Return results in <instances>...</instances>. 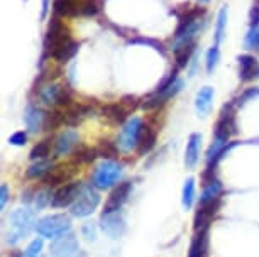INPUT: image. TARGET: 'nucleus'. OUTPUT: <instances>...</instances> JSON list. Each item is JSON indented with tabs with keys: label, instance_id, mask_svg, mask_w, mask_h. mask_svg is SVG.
I'll return each instance as SVG.
<instances>
[{
	"label": "nucleus",
	"instance_id": "nucleus-7",
	"mask_svg": "<svg viewBox=\"0 0 259 257\" xmlns=\"http://www.w3.org/2000/svg\"><path fill=\"white\" fill-rule=\"evenodd\" d=\"M70 37V31L60 21V17H51L50 26H48V34L45 37V58H53V53L58 49V46L63 44Z\"/></svg>",
	"mask_w": 259,
	"mask_h": 257
},
{
	"label": "nucleus",
	"instance_id": "nucleus-26",
	"mask_svg": "<svg viewBox=\"0 0 259 257\" xmlns=\"http://www.w3.org/2000/svg\"><path fill=\"white\" fill-rule=\"evenodd\" d=\"M73 154H75V161L81 164H90L95 161V158H99L97 149L90 147V145H78Z\"/></svg>",
	"mask_w": 259,
	"mask_h": 257
},
{
	"label": "nucleus",
	"instance_id": "nucleus-21",
	"mask_svg": "<svg viewBox=\"0 0 259 257\" xmlns=\"http://www.w3.org/2000/svg\"><path fill=\"white\" fill-rule=\"evenodd\" d=\"M102 114H104V117L109 120L112 124H125L127 117H129V112L125 110V107L120 104V101H117V104H107L104 109H102Z\"/></svg>",
	"mask_w": 259,
	"mask_h": 257
},
{
	"label": "nucleus",
	"instance_id": "nucleus-11",
	"mask_svg": "<svg viewBox=\"0 0 259 257\" xmlns=\"http://www.w3.org/2000/svg\"><path fill=\"white\" fill-rule=\"evenodd\" d=\"M80 190H81V183H66V185H63L60 190H56L53 193L51 207L53 208L71 207L73 203H75Z\"/></svg>",
	"mask_w": 259,
	"mask_h": 257
},
{
	"label": "nucleus",
	"instance_id": "nucleus-24",
	"mask_svg": "<svg viewBox=\"0 0 259 257\" xmlns=\"http://www.w3.org/2000/svg\"><path fill=\"white\" fill-rule=\"evenodd\" d=\"M76 51H78V42L73 41V37H70V39H66L61 46H58V49L53 53V58H55L58 63H66L76 55Z\"/></svg>",
	"mask_w": 259,
	"mask_h": 257
},
{
	"label": "nucleus",
	"instance_id": "nucleus-44",
	"mask_svg": "<svg viewBox=\"0 0 259 257\" xmlns=\"http://www.w3.org/2000/svg\"><path fill=\"white\" fill-rule=\"evenodd\" d=\"M251 26H259V4L251 9Z\"/></svg>",
	"mask_w": 259,
	"mask_h": 257
},
{
	"label": "nucleus",
	"instance_id": "nucleus-18",
	"mask_svg": "<svg viewBox=\"0 0 259 257\" xmlns=\"http://www.w3.org/2000/svg\"><path fill=\"white\" fill-rule=\"evenodd\" d=\"M94 114V107L90 104H78L68 107V110L65 112V124L68 125H76L80 124L83 119L90 117Z\"/></svg>",
	"mask_w": 259,
	"mask_h": 257
},
{
	"label": "nucleus",
	"instance_id": "nucleus-15",
	"mask_svg": "<svg viewBox=\"0 0 259 257\" xmlns=\"http://www.w3.org/2000/svg\"><path fill=\"white\" fill-rule=\"evenodd\" d=\"M46 117H48V114L42 112L39 107L27 105L26 107V112H24V122H26L29 132L37 134L39 130H41L46 125Z\"/></svg>",
	"mask_w": 259,
	"mask_h": 257
},
{
	"label": "nucleus",
	"instance_id": "nucleus-19",
	"mask_svg": "<svg viewBox=\"0 0 259 257\" xmlns=\"http://www.w3.org/2000/svg\"><path fill=\"white\" fill-rule=\"evenodd\" d=\"M213 95H215V91L212 86H203V88L198 90L197 98H195V109H197V114L200 117H207L210 114V110H212Z\"/></svg>",
	"mask_w": 259,
	"mask_h": 257
},
{
	"label": "nucleus",
	"instance_id": "nucleus-43",
	"mask_svg": "<svg viewBox=\"0 0 259 257\" xmlns=\"http://www.w3.org/2000/svg\"><path fill=\"white\" fill-rule=\"evenodd\" d=\"M9 200V188L7 185H2L0 186V207H6V203Z\"/></svg>",
	"mask_w": 259,
	"mask_h": 257
},
{
	"label": "nucleus",
	"instance_id": "nucleus-28",
	"mask_svg": "<svg viewBox=\"0 0 259 257\" xmlns=\"http://www.w3.org/2000/svg\"><path fill=\"white\" fill-rule=\"evenodd\" d=\"M195 201V179L188 178L183 185V193H182V203L185 210H190Z\"/></svg>",
	"mask_w": 259,
	"mask_h": 257
},
{
	"label": "nucleus",
	"instance_id": "nucleus-23",
	"mask_svg": "<svg viewBox=\"0 0 259 257\" xmlns=\"http://www.w3.org/2000/svg\"><path fill=\"white\" fill-rule=\"evenodd\" d=\"M156 137H158V130L153 129L151 125H146V127L143 129V134H141L139 147H138L139 156H144V154H148L151 149L154 147Z\"/></svg>",
	"mask_w": 259,
	"mask_h": 257
},
{
	"label": "nucleus",
	"instance_id": "nucleus-34",
	"mask_svg": "<svg viewBox=\"0 0 259 257\" xmlns=\"http://www.w3.org/2000/svg\"><path fill=\"white\" fill-rule=\"evenodd\" d=\"M195 46H188V47H183V49H180L175 53V56H177V70H182V68H185L190 63V60H192V55L195 53Z\"/></svg>",
	"mask_w": 259,
	"mask_h": 257
},
{
	"label": "nucleus",
	"instance_id": "nucleus-29",
	"mask_svg": "<svg viewBox=\"0 0 259 257\" xmlns=\"http://www.w3.org/2000/svg\"><path fill=\"white\" fill-rule=\"evenodd\" d=\"M51 152V140L45 139L41 142H37L31 151V159L32 161H39V159H48Z\"/></svg>",
	"mask_w": 259,
	"mask_h": 257
},
{
	"label": "nucleus",
	"instance_id": "nucleus-27",
	"mask_svg": "<svg viewBox=\"0 0 259 257\" xmlns=\"http://www.w3.org/2000/svg\"><path fill=\"white\" fill-rule=\"evenodd\" d=\"M227 17L229 11L227 7H222L217 14V24H215V44H221L224 36H226V29H227Z\"/></svg>",
	"mask_w": 259,
	"mask_h": 257
},
{
	"label": "nucleus",
	"instance_id": "nucleus-16",
	"mask_svg": "<svg viewBox=\"0 0 259 257\" xmlns=\"http://www.w3.org/2000/svg\"><path fill=\"white\" fill-rule=\"evenodd\" d=\"M200 151H202V135L193 132L188 137L187 149H185V166L188 169H193L197 166L200 159Z\"/></svg>",
	"mask_w": 259,
	"mask_h": 257
},
{
	"label": "nucleus",
	"instance_id": "nucleus-2",
	"mask_svg": "<svg viewBox=\"0 0 259 257\" xmlns=\"http://www.w3.org/2000/svg\"><path fill=\"white\" fill-rule=\"evenodd\" d=\"M122 176H124V169H122L120 164L107 159V161L99 164L94 171L92 185H94L97 190H109V188H114L115 185H119Z\"/></svg>",
	"mask_w": 259,
	"mask_h": 257
},
{
	"label": "nucleus",
	"instance_id": "nucleus-22",
	"mask_svg": "<svg viewBox=\"0 0 259 257\" xmlns=\"http://www.w3.org/2000/svg\"><path fill=\"white\" fill-rule=\"evenodd\" d=\"M195 239L193 244L190 247V255L188 257H207L208 252V230L202 232H195Z\"/></svg>",
	"mask_w": 259,
	"mask_h": 257
},
{
	"label": "nucleus",
	"instance_id": "nucleus-40",
	"mask_svg": "<svg viewBox=\"0 0 259 257\" xmlns=\"http://www.w3.org/2000/svg\"><path fill=\"white\" fill-rule=\"evenodd\" d=\"M9 142L12 145H24L27 142V134L24 132V130H17V132H14L11 137H9Z\"/></svg>",
	"mask_w": 259,
	"mask_h": 257
},
{
	"label": "nucleus",
	"instance_id": "nucleus-14",
	"mask_svg": "<svg viewBox=\"0 0 259 257\" xmlns=\"http://www.w3.org/2000/svg\"><path fill=\"white\" fill-rule=\"evenodd\" d=\"M219 205H221V200L215 201V203H210V205L198 207V212H197V215H195V232L208 230L215 213L219 210Z\"/></svg>",
	"mask_w": 259,
	"mask_h": 257
},
{
	"label": "nucleus",
	"instance_id": "nucleus-36",
	"mask_svg": "<svg viewBox=\"0 0 259 257\" xmlns=\"http://www.w3.org/2000/svg\"><path fill=\"white\" fill-rule=\"evenodd\" d=\"M257 96H259V88H257V86H252V88L244 90L242 93L239 95L236 100H234V104H236V107H242L244 104H247V101L257 98Z\"/></svg>",
	"mask_w": 259,
	"mask_h": 257
},
{
	"label": "nucleus",
	"instance_id": "nucleus-37",
	"mask_svg": "<svg viewBox=\"0 0 259 257\" xmlns=\"http://www.w3.org/2000/svg\"><path fill=\"white\" fill-rule=\"evenodd\" d=\"M51 198L53 195L48 190H41L36 193V198H34V205H36L37 210H41V208H45L46 205H51Z\"/></svg>",
	"mask_w": 259,
	"mask_h": 257
},
{
	"label": "nucleus",
	"instance_id": "nucleus-10",
	"mask_svg": "<svg viewBox=\"0 0 259 257\" xmlns=\"http://www.w3.org/2000/svg\"><path fill=\"white\" fill-rule=\"evenodd\" d=\"M80 145V135L76 130L66 129L60 132V135L55 139V154L56 158H65L75 152V149Z\"/></svg>",
	"mask_w": 259,
	"mask_h": 257
},
{
	"label": "nucleus",
	"instance_id": "nucleus-45",
	"mask_svg": "<svg viewBox=\"0 0 259 257\" xmlns=\"http://www.w3.org/2000/svg\"><path fill=\"white\" fill-rule=\"evenodd\" d=\"M50 0H42V11H41V19L45 21L48 17V12H50Z\"/></svg>",
	"mask_w": 259,
	"mask_h": 257
},
{
	"label": "nucleus",
	"instance_id": "nucleus-30",
	"mask_svg": "<svg viewBox=\"0 0 259 257\" xmlns=\"http://www.w3.org/2000/svg\"><path fill=\"white\" fill-rule=\"evenodd\" d=\"M102 9L100 0H83L81 7H80V16L81 17H95L99 16Z\"/></svg>",
	"mask_w": 259,
	"mask_h": 257
},
{
	"label": "nucleus",
	"instance_id": "nucleus-31",
	"mask_svg": "<svg viewBox=\"0 0 259 257\" xmlns=\"http://www.w3.org/2000/svg\"><path fill=\"white\" fill-rule=\"evenodd\" d=\"M219 60H221V49H219V44H213L207 51V56H205V66H207L208 75H212L213 70L217 68Z\"/></svg>",
	"mask_w": 259,
	"mask_h": 257
},
{
	"label": "nucleus",
	"instance_id": "nucleus-20",
	"mask_svg": "<svg viewBox=\"0 0 259 257\" xmlns=\"http://www.w3.org/2000/svg\"><path fill=\"white\" fill-rule=\"evenodd\" d=\"M222 190H224L222 183L219 181L217 178H212L208 183H205L203 191H202V195H200V205H198V207H202V205H210V203L219 201V200H221Z\"/></svg>",
	"mask_w": 259,
	"mask_h": 257
},
{
	"label": "nucleus",
	"instance_id": "nucleus-17",
	"mask_svg": "<svg viewBox=\"0 0 259 257\" xmlns=\"http://www.w3.org/2000/svg\"><path fill=\"white\" fill-rule=\"evenodd\" d=\"M75 173H76V169H73L71 164H66V166H65V164H63V166H56L45 176V183H46V185H51V186L66 185V181Z\"/></svg>",
	"mask_w": 259,
	"mask_h": 257
},
{
	"label": "nucleus",
	"instance_id": "nucleus-39",
	"mask_svg": "<svg viewBox=\"0 0 259 257\" xmlns=\"http://www.w3.org/2000/svg\"><path fill=\"white\" fill-rule=\"evenodd\" d=\"M81 235L85 237L87 242L97 240V227L94 222H85V224L81 225Z\"/></svg>",
	"mask_w": 259,
	"mask_h": 257
},
{
	"label": "nucleus",
	"instance_id": "nucleus-1",
	"mask_svg": "<svg viewBox=\"0 0 259 257\" xmlns=\"http://www.w3.org/2000/svg\"><path fill=\"white\" fill-rule=\"evenodd\" d=\"M37 220L32 210L29 208H17L9 215V224L6 230L7 245H17L22 239L31 234L36 229Z\"/></svg>",
	"mask_w": 259,
	"mask_h": 257
},
{
	"label": "nucleus",
	"instance_id": "nucleus-41",
	"mask_svg": "<svg viewBox=\"0 0 259 257\" xmlns=\"http://www.w3.org/2000/svg\"><path fill=\"white\" fill-rule=\"evenodd\" d=\"M138 98H136V96L134 95H125L124 96V98H120V104L122 105H124L125 107V110H127V112H133V110L136 109V107H138Z\"/></svg>",
	"mask_w": 259,
	"mask_h": 257
},
{
	"label": "nucleus",
	"instance_id": "nucleus-25",
	"mask_svg": "<svg viewBox=\"0 0 259 257\" xmlns=\"http://www.w3.org/2000/svg\"><path fill=\"white\" fill-rule=\"evenodd\" d=\"M55 168L50 159H39L37 163L31 164L26 171V178L29 179H37V178H45L51 169Z\"/></svg>",
	"mask_w": 259,
	"mask_h": 257
},
{
	"label": "nucleus",
	"instance_id": "nucleus-38",
	"mask_svg": "<svg viewBox=\"0 0 259 257\" xmlns=\"http://www.w3.org/2000/svg\"><path fill=\"white\" fill-rule=\"evenodd\" d=\"M42 250V239H34L31 244L27 245V249L24 250L22 257H39Z\"/></svg>",
	"mask_w": 259,
	"mask_h": 257
},
{
	"label": "nucleus",
	"instance_id": "nucleus-9",
	"mask_svg": "<svg viewBox=\"0 0 259 257\" xmlns=\"http://www.w3.org/2000/svg\"><path fill=\"white\" fill-rule=\"evenodd\" d=\"M102 230L105 232L107 237L110 239H120L122 235L125 234L127 224L125 218L120 212H114V213H102Z\"/></svg>",
	"mask_w": 259,
	"mask_h": 257
},
{
	"label": "nucleus",
	"instance_id": "nucleus-6",
	"mask_svg": "<svg viewBox=\"0 0 259 257\" xmlns=\"http://www.w3.org/2000/svg\"><path fill=\"white\" fill-rule=\"evenodd\" d=\"M39 100L46 107H71L73 105V91L70 86H63L58 83H48L39 88Z\"/></svg>",
	"mask_w": 259,
	"mask_h": 257
},
{
	"label": "nucleus",
	"instance_id": "nucleus-35",
	"mask_svg": "<svg viewBox=\"0 0 259 257\" xmlns=\"http://www.w3.org/2000/svg\"><path fill=\"white\" fill-rule=\"evenodd\" d=\"M61 124H65V112H58V110H53V112L48 114L46 117V130H53L56 127H60Z\"/></svg>",
	"mask_w": 259,
	"mask_h": 257
},
{
	"label": "nucleus",
	"instance_id": "nucleus-12",
	"mask_svg": "<svg viewBox=\"0 0 259 257\" xmlns=\"http://www.w3.org/2000/svg\"><path fill=\"white\" fill-rule=\"evenodd\" d=\"M131 190H133V183H129V181L119 183V186H117L115 190L112 191V195L109 196V200H107L104 213L120 212V208L124 207V203L129 200Z\"/></svg>",
	"mask_w": 259,
	"mask_h": 257
},
{
	"label": "nucleus",
	"instance_id": "nucleus-47",
	"mask_svg": "<svg viewBox=\"0 0 259 257\" xmlns=\"http://www.w3.org/2000/svg\"><path fill=\"white\" fill-rule=\"evenodd\" d=\"M257 4H259V0H257Z\"/></svg>",
	"mask_w": 259,
	"mask_h": 257
},
{
	"label": "nucleus",
	"instance_id": "nucleus-3",
	"mask_svg": "<svg viewBox=\"0 0 259 257\" xmlns=\"http://www.w3.org/2000/svg\"><path fill=\"white\" fill-rule=\"evenodd\" d=\"M36 232L45 239H58V237L71 232V220L70 217L63 215V213H55V215H48L41 220H37Z\"/></svg>",
	"mask_w": 259,
	"mask_h": 257
},
{
	"label": "nucleus",
	"instance_id": "nucleus-33",
	"mask_svg": "<svg viewBox=\"0 0 259 257\" xmlns=\"http://www.w3.org/2000/svg\"><path fill=\"white\" fill-rule=\"evenodd\" d=\"M244 46L249 51H257L259 49V26H251L244 37Z\"/></svg>",
	"mask_w": 259,
	"mask_h": 257
},
{
	"label": "nucleus",
	"instance_id": "nucleus-32",
	"mask_svg": "<svg viewBox=\"0 0 259 257\" xmlns=\"http://www.w3.org/2000/svg\"><path fill=\"white\" fill-rule=\"evenodd\" d=\"M97 152H99V158L112 159L119 154V147H117V144L110 142V140H100V145L97 147Z\"/></svg>",
	"mask_w": 259,
	"mask_h": 257
},
{
	"label": "nucleus",
	"instance_id": "nucleus-5",
	"mask_svg": "<svg viewBox=\"0 0 259 257\" xmlns=\"http://www.w3.org/2000/svg\"><path fill=\"white\" fill-rule=\"evenodd\" d=\"M99 205H100V196L95 191V186L83 185L81 183V190L78 193L75 203L71 205V215L76 218H85L92 215Z\"/></svg>",
	"mask_w": 259,
	"mask_h": 257
},
{
	"label": "nucleus",
	"instance_id": "nucleus-8",
	"mask_svg": "<svg viewBox=\"0 0 259 257\" xmlns=\"http://www.w3.org/2000/svg\"><path fill=\"white\" fill-rule=\"evenodd\" d=\"M50 252L53 257H75L80 252V244H78L76 235L73 232H68V234L58 237L51 242Z\"/></svg>",
	"mask_w": 259,
	"mask_h": 257
},
{
	"label": "nucleus",
	"instance_id": "nucleus-4",
	"mask_svg": "<svg viewBox=\"0 0 259 257\" xmlns=\"http://www.w3.org/2000/svg\"><path fill=\"white\" fill-rule=\"evenodd\" d=\"M143 120L139 117H131L127 122L122 125L119 135H117V147L122 152H131L134 149L139 147V140H141V134H143Z\"/></svg>",
	"mask_w": 259,
	"mask_h": 257
},
{
	"label": "nucleus",
	"instance_id": "nucleus-42",
	"mask_svg": "<svg viewBox=\"0 0 259 257\" xmlns=\"http://www.w3.org/2000/svg\"><path fill=\"white\" fill-rule=\"evenodd\" d=\"M131 44H136V42H141V44H149V46H153L156 51H159L161 55H164V49H163V46H161V42L158 41H154V39H134V41H129Z\"/></svg>",
	"mask_w": 259,
	"mask_h": 257
},
{
	"label": "nucleus",
	"instance_id": "nucleus-46",
	"mask_svg": "<svg viewBox=\"0 0 259 257\" xmlns=\"http://www.w3.org/2000/svg\"><path fill=\"white\" fill-rule=\"evenodd\" d=\"M200 2H202V4H207V2H210V0H200Z\"/></svg>",
	"mask_w": 259,
	"mask_h": 257
},
{
	"label": "nucleus",
	"instance_id": "nucleus-13",
	"mask_svg": "<svg viewBox=\"0 0 259 257\" xmlns=\"http://www.w3.org/2000/svg\"><path fill=\"white\" fill-rule=\"evenodd\" d=\"M239 61V78L242 83L252 81L259 78V61L251 55H241L237 58Z\"/></svg>",
	"mask_w": 259,
	"mask_h": 257
}]
</instances>
